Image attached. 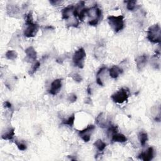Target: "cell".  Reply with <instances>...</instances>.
Wrapping results in <instances>:
<instances>
[{"label":"cell","mask_w":161,"mask_h":161,"mask_svg":"<svg viewBox=\"0 0 161 161\" xmlns=\"http://www.w3.org/2000/svg\"><path fill=\"white\" fill-rule=\"evenodd\" d=\"M108 21L111 28L115 32L117 33L124 28V17L122 15L109 16L108 17Z\"/></svg>","instance_id":"1"},{"label":"cell","mask_w":161,"mask_h":161,"mask_svg":"<svg viewBox=\"0 0 161 161\" xmlns=\"http://www.w3.org/2000/svg\"><path fill=\"white\" fill-rule=\"evenodd\" d=\"M161 32L159 24L151 26L147 31V38L152 43H159L160 42Z\"/></svg>","instance_id":"2"},{"label":"cell","mask_w":161,"mask_h":161,"mask_svg":"<svg viewBox=\"0 0 161 161\" xmlns=\"http://www.w3.org/2000/svg\"><path fill=\"white\" fill-rule=\"evenodd\" d=\"M86 53L83 48H80L75 52L73 57V61L76 66L82 69L84 68V59L86 58Z\"/></svg>","instance_id":"3"},{"label":"cell","mask_w":161,"mask_h":161,"mask_svg":"<svg viewBox=\"0 0 161 161\" xmlns=\"http://www.w3.org/2000/svg\"><path fill=\"white\" fill-rule=\"evenodd\" d=\"M111 99L115 103H123L125 101H127L128 98V91L126 90V89H121L120 90L115 93V94L111 96Z\"/></svg>","instance_id":"4"},{"label":"cell","mask_w":161,"mask_h":161,"mask_svg":"<svg viewBox=\"0 0 161 161\" xmlns=\"http://www.w3.org/2000/svg\"><path fill=\"white\" fill-rule=\"evenodd\" d=\"M95 127L93 125H88V126L84 128L83 130H80L79 132V136L81 137L82 139L86 142H89L91 138V133L95 130Z\"/></svg>","instance_id":"5"},{"label":"cell","mask_w":161,"mask_h":161,"mask_svg":"<svg viewBox=\"0 0 161 161\" xmlns=\"http://www.w3.org/2000/svg\"><path fill=\"white\" fill-rule=\"evenodd\" d=\"M38 30V25L33 24L32 25H27L26 28L24 31V35L26 37H33L36 35Z\"/></svg>","instance_id":"6"},{"label":"cell","mask_w":161,"mask_h":161,"mask_svg":"<svg viewBox=\"0 0 161 161\" xmlns=\"http://www.w3.org/2000/svg\"><path fill=\"white\" fill-rule=\"evenodd\" d=\"M62 88V79H57L52 83L49 93L52 95H56Z\"/></svg>","instance_id":"7"},{"label":"cell","mask_w":161,"mask_h":161,"mask_svg":"<svg viewBox=\"0 0 161 161\" xmlns=\"http://www.w3.org/2000/svg\"><path fill=\"white\" fill-rule=\"evenodd\" d=\"M154 152L152 147H149L146 152H142L139 155V158L144 161H150L154 157Z\"/></svg>","instance_id":"8"},{"label":"cell","mask_w":161,"mask_h":161,"mask_svg":"<svg viewBox=\"0 0 161 161\" xmlns=\"http://www.w3.org/2000/svg\"><path fill=\"white\" fill-rule=\"evenodd\" d=\"M147 61V56L146 55L140 56L137 57L135 62L137 64V68L138 71H142L145 68Z\"/></svg>","instance_id":"9"},{"label":"cell","mask_w":161,"mask_h":161,"mask_svg":"<svg viewBox=\"0 0 161 161\" xmlns=\"http://www.w3.org/2000/svg\"><path fill=\"white\" fill-rule=\"evenodd\" d=\"M109 73H110V76H111V78L116 79L119 76V75L120 74H122L123 73V70L120 68H119L118 66H115L110 69Z\"/></svg>","instance_id":"10"},{"label":"cell","mask_w":161,"mask_h":161,"mask_svg":"<svg viewBox=\"0 0 161 161\" xmlns=\"http://www.w3.org/2000/svg\"><path fill=\"white\" fill-rule=\"evenodd\" d=\"M25 53L30 60L34 61L37 59V52L33 47H30L26 48Z\"/></svg>","instance_id":"11"},{"label":"cell","mask_w":161,"mask_h":161,"mask_svg":"<svg viewBox=\"0 0 161 161\" xmlns=\"http://www.w3.org/2000/svg\"><path fill=\"white\" fill-rule=\"evenodd\" d=\"M112 140L115 142H125L127 140L126 137L123 134L116 133L112 135Z\"/></svg>","instance_id":"12"},{"label":"cell","mask_w":161,"mask_h":161,"mask_svg":"<svg viewBox=\"0 0 161 161\" xmlns=\"http://www.w3.org/2000/svg\"><path fill=\"white\" fill-rule=\"evenodd\" d=\"M96 123L101 128L106 127V120L103 113H101L96 119Z\"/></svg>","instance_id":"13"},{"label":"cell","mask_w":161,"mask_h":161,"mask_svg":"<svg viewBox=\"0 0 161 161\" xmlns=\"http://www.w3.org/2000/svg\"><path fill=\"white\" fill-rule=\"evenodd\" d=\"M14 136H15V129L11 128L9 130H8L7 132H6L4 133H3L1 137L4 140H10L13 139Z\"/></svg>","instance_id":"14"},{"label":"cell","mask_w":161,"mask_h":161,"mask_svg":"<svg viewBox=\"0 0 161 161\" xmlns=\"http://www.w3.org/2000/svg\"><path fill=\"white\" fill-rule=\"evenodd\" d=\"M94 145H95L100 151L104 150V149L106 148V146L105 143L103 142L101 140H96L95 142V144H94Z\"/></svg>","instance_id":"15"},{"label":"cell","mask_w":161,"mask_h":161,"mask_svg":"<svg viewBox=\"0 0 161 161\" xmlns=\"http://www.w3.org/2000/svg\"><path fill=\"white\" fill-rule=\"evenodd\" d=\"M6 57L9 60H15L16 59L17 57V53L16 51H8L6 53Z\"/></svg>","instance_id":"16"},{"label":"cell","mask_w":161,"mask_h":161,"mask_svg":"<svg viewBox=\"0 0 161 161\" xmlns=\"http://www.w3.org/2000/svg\"><path fill=\"white\" fill-rule=\"evenodd\" d=\"M74 121H75V115L74 114H73L68 119L64 120L62 123H63L64 125H68V126L69 127H73L74 123Z\"/></svg>","instance_id":"17"},{"label":"cell","mask_w":161,"mask_h":161,"mask_svg":"<svg viewBox=\"0 0 161 161\" xmlns=\"http://www.w3.org/2000/svg\"><path fill=\"white\" fill-rule=\"evenodd\" d=\"M139 140L141 145L143 146L145 145L147 141L148 140V136H147V134L145 132L141 133L139 135Z\"/></svg>","instance_id":"18"},{"label":"cell","mask_w":161,"mask_h":161,"mask_svg":"<svg viewBox=\"0 0 161 161\" xmlns=\"http://www.w3.org/2000/svg\"><path fill=\"white\" fill-rule=\"evenodd\" d=\"M125 3H127V8L128 10L130 11H133L134 9L135 8L136 6V1H125Z\"/></svg>","instance_id":"19"},{"label":"cell","mask_w":161,"mask_h":161,"mask_svg":"<svg viewBox=\"0 0 161 161\" xmlns=\"http://www.w3.org/2000/svg\"><path fill=\"white\" fill-rule=\"evenodd\" d=\"M40 66V62L38 61V62H35V64L32 66V69H31L30 70L29 74H30V75H33V74L37 71V69L39 68Z\"/></svg>","instance_id":"20"},{"label":"cell","mask_w":161,"mask_h":161,"mask_svg":"<svg viewBox=\"0 0 161 161\" xmlns=\"http://www.w3.org/2000/svg\"><path fill=\"white\" fill-rule=\"evenodd\" d=\"M33 24H34V23H33V20L32 13L30 12L26 17V25H32Z\"/></svg>","instance_id":"21"},{"label":"cell","mask_w":161,"mask_h":161,"mask_svg":"<svg viewBox=\"0 0 161 161\" xmlns=\"http://www.w3.org/2000/svg\"><path fill=\"white\" fill-rule=\"evenodd\" d=\"M15 144H16V145H17L18 148H19V150L24 151V150H25L26 149V145L25 144H23V143L18 142L17 141H15Z\"/></svg>","instance_id":"22"},{"label":"cell","mask_w":161,"mask_h":161,"mask_svg":"<svg viewBox=\"0 0 161 161\" xmlns=\"http://www.w3.org/2000/svg\"><path fill=\"white\" fill-rule=\"evenodd\" d=\"M71 76L72 77V78L76 82H80L82 80V78L80 77V76L77 73H74L71 75Z\"/></svg>","instance_id":"23"},{"label":"cell","mask_w":161,"mask_h":161,"mask_svg":"<svg viewBox=\"0 0 161 161\" xmlns=\"http://www.w3.org/2000/svg\"><path fill=\"white\" fill-rule=\"evenodd\" d=\"M117 129L118 128L117 126H113V125H111L108 129V132L110 133L111 135H113V134L117 133Z\"/></svg>","instance_id":"24"},{"label":"cell","mask_w":161,"mask_h":161,"mask_svg":"<svg viewBox=\"0 0 161 161\" xmlns=\"http://www.w3.org/2000/svg\"><path fill=\"white\" fill-rule=\"evenodd\" d=\"M77 100V96L74 94H71L68 97V100L70 101L71 103H74Z\"/></svg>","instance_id":"25"},{"label":"cell","mask_w":161,"mask_h":161,"mask_svg":"<svg viewBox=\"0 0 161 161\" xmlns=\"http://www.w3.org/2000/svg\"><path fill=\"white\" fill-rule=\"evenodd\" d=\"M4 107H5V108H11V104L9 101L4 102Z\"/></svg>","instance_id":"26"},{"label":"cell","mask_w":161,"mask_h":161,"mask_svg":"<svg viewBox=\"0 0 161 161\" xmlns=\"http://www.w3.org/2000/svg\"><path fill=\"white\" fill-rule=\"evenodd\" d=\"M88 93L89 95H91V89L90 88V86H89L88 88Z\"/></svg>","instance_id":"27"}]
</instances>
